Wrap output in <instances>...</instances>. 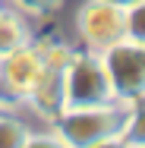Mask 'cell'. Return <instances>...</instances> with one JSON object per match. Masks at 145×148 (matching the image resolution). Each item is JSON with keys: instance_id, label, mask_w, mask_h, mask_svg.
I'll use <instances>...</instances> for the list:
<instances>
[{"instance_id": "obj_14", "label": "cell", "mask_w": 145, "mask_h": 148, "mask_svg": "<svg viewBox=\"0 0 145 148\" xmlns=\"http://www.w3.org/2000/svg\"><path fill=\"white\" fill-rule=\"evenodd\" d=\"M104 3H114L120 10H126V6H133V3H139V0H104Z\"/></svg>"}, {"instance_id": "obj_4", "label": "cell", "mask_w": 145, "mask_h": 148, "mask_svg": "<svg viewBox=\"0 0 145 148\" xmlns=\"http://www.w3.org/2000/svg\"><path fill=\"white\" fill-rule=\"evenodd\" d=\"M41 54L35 44H22L16 51L0 54V107H16L32 95L41 79Z\"/></svg>"}, {"instance_id": "obj_1", "label": "cell", "mask_w": 145, "mask_h": 148, "mask_svg": "<svg viewBox=\"0 0 145 148\" xmlns=\"http://www.w3.org/2000/svg\"><path fill=\"white\" fill-rule=\"evenodd\" d=\"M129 120L126 104H98V107H79V110H60L54 117V136L66 148H88L95 142L123 136Z\"/></svg>"}, {"instance_id": "obj_3", "label": "cell", "mask_w": 145, "mask_h": 148, "mask_svg": "<svg viewBox=\"0 0 145 148\" xmlns=\"http://www.w3.org/2000/svg\"><path fill=\"white\" fill-rule=\"evenodd\" d=\"M101 60H104L114 98L136 101V98L145 95V44H136V41L123 38L114 47L101 51Z\"/></svg>"}, {"instance_id": "obj_8", "label": "cell", "mask_w": 145, "mask_h": 148, "mask_svg": "<svg viewBox=\"0 0 145 148\" xmlns=\"http://www.w3.org/2000/svg\"><path fill=\"white\" fill-rule=\"evenodd\" d=\"M29 139V126L13 114H0V148H22Z\"/></svg>"}, {"instance_id": "obj_13", "label": "cell", "mask_w": 145, "mask_h": 148, "mask_svg": "<svg viewBox=\"0 0 145 148\" xmlns=\"http://www.w3.org/2000/svg\"><path fill=\"white\" fill-rule=\"evenodd\" d=\"M88 148H133V145H126V139H123V136H114V139L95 142V145H88Z\"/></svg>"}, {"instance_id": "obj_11", "label": "cell", "mask_w": 145, "mask_h": 148, "mask_svg": "<svg viewBox=\"0 0 145 148\" xmlns=\"http://www.w3.org/2000/svg\"><path fill=\"white\" fill-rule=\"evenodd\" d=\"M22 13H32V16H47V13H54L63 0H13Z\"/></svg>"}, {"instance_id": "obj_9", "label": "cell", "mask_w": 145, "mask_h": 148, "mask_svg": "<svg viewBox=\"0 0 145 148\" xmlns=\"http://www.w3.org/2000/svg\"><path fill=\"white\" fill-rule=\"evenodd\" d=\"M123 139H126V145H133V148H145V104L129 107V120H126Z\"/></svg>"}, {"instance_id": "obj_2", "label": "cell", "mask_w": 145, "mask_h": 148, "mask_svg": "<svg viewBox=\"0 0 145 148\" xmlns=\"http://www.w3.org/2000/svg\"><path fill=\"white\" fill-rule=\"evenodd\" d=\"M117 101L104 60L95 51L73 54L66 66V82H63V110H79V107H98Z\"/></svg>"}, {"instance_id": "obj_7", "label": "cell", "mask_w": 145, "mask_h": 148, "mask_svg": "<svg viewBox=\"0 0 145 148\" xmlns=\"http://www.w3.org/2000/svg\"><path fill=\"white\" fill-rule=\"evenodd\" d=\"M29 41H32V32L25 25V19L16 10H0V54L16 51Z\"/></svg>"}, {"instance_id": "obj_10", "label": "cell", "mask_w": 145, "mask_h": 148, "mask_svg": "<svg viewBox=\"0 0 145 148\" xmlns=\"http://www.w3.org/2000/svg\"><path fill=\"white\" fill-rule=\"evenodd\" d=\"M123 13H126V41L145 44V0L126 6Z\"/></svg>"}, {"instance_id": "obj_12", "label": "cell", "mask_w": 145, "mask_h": 148, "mask_svg": "<svg viewBox=\"0 0 145 148\" xmlns=\"http://www.w3.org/2000/svg\"><path fill=\"white\" fill-rule=\"evenodd\" d=\"M22 148H66V145L60 142L57 136H32L29 132V139H25Z\"/></svg>"}, {"instance_id": "obj_15", "label": "cell", "mask_w": 145, "mask_h": 148, "mask_svg": "<svg viewBox=\"0 0 145 148\" xmlns=\"http://www.w3.org/2000/svg\"><path fill=\"white\" fill-rule=\"evenodd\" d=\"M0 114H3V107H0Z\"/></svg>"}, {"instance_id": "obj_5", "label": "cell", "mask_w": 145, "mask_h": 148, "mask_svg": "<svg viewBox=\"0 0 145 148\" xmlns=\"http://www.w3.org/2000/svg\"><path fill=\"white\" fill-rule=\"evenodd\" d=\"M76 29L88 51L101 54L126 38V13L104 0H85L76 13Z\"/></svg>"}, {"instance_id": "obj_6", "label": "cell", "mask_w": 145, "mask_h": 148, "mask_svg": "<svg viewBox=\"0 0 145 148\" xmlns=\"http://www.w3.org/2000/svg\"><path fill=\"white\" fill-rule=\"evenodd\" d=\"M63 82H66V69L44 66V69H41V79L35 82V88H32V95L25 101H29L41 117L54 120L60 110H63Z\"/></svg>"}]
</instances>
